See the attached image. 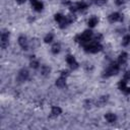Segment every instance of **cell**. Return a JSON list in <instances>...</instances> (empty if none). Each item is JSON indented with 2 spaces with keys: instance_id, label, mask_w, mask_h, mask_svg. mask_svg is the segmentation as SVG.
Wrapping results in <instances>:
<instances>
[{
  "instance_id": "obj_27",
  "label": "cell",
  "mask_w": 130,
  "mask_h": 130,
  "mask_svg": "<svg viewBox=\"0 0 130 130\" xmlns=\"http://www.w3.org/2000/svg\"><path fill=\"white\" fill-rule=\"evenodd\" d=\"M66 17H67V19H68V22H69V23L73 22V21L76 19V17H75L74 15H68V16H66Z\"/></svg>"
},
{
  "instance_id": "obj_30",
  "label": "cell",
  "mask_w": 130,
  "mask_h": 130,
  "mask_svg": "<svg viewBox=\"0 0 130 130\" xmlns=\"http://www.w3.org/2000/svg\"><path fill=\"white\" fill-rule=\"evenodd\" d=\"M124 2H125V0H115V3H116L118 6H120V5L124 4Z\"/></svg>"
},
{
  "instance_id": "obj_4",
  "label": "cell",
  "mask_w": 130,
  "mask_h": 130,
  "mask_svg": "<svg viewBox=\"0 0 130 130\" xmlns=\"http://www.w3.org/2000/svg\"><path fill=\"white\" fill-rule=\"evenodd\" d=\"M8 43H9V31L3 29L1 32V48L2 49L7 48Z\"/></svg>"
},
{
  "instance_id": "obj_35",
  "label": "cell",
  "mask_w": 130,
  "mask_h": 130,
  "mask_svg": "<svg viewBox=\"0 0 130 130\" xmlns=\"http://www.w3.org/2000/svg\"><path fill=\"white\" fill-rule=\"evenodd\" d=\"M31 1H35V0H31Z\"/></svg>"
},
{
  "instance_id": "obj_16",
  "label": "cell",
  "mask_w": 130,
  "mask_h": 130,
  "mask_svg": "<svg viewBox=\"0 0 130 130\" xmlns=\"http://www.w3.org/2000/svg\"><path fill=\"white\" fill-rule=\"evenodd\" d=\"M50 72H51V68H50L49 66L44 65V66L42 67V69H41V73H42L43 76H48V75L50 74Z\"/></svg>"
},
{
  "instance_id": "obj_26",
  "label": "cell",
  "mask_w": 130,
  "mask_h": 130,
  "mask_svg": "<svg viewBox=\"0 0 130 130\" xmlns=\"http://www.w3.org/2000/svg\"><path fill=\"white\" fill-rule=\"evenodd\" d=\"M102 39H103V36L102 35H100V34H98V35H95L94 37H93V41L94 42H100V41H102Z\"/></svg>"
},
{
  "instance_id": "obj_11",
  "label": "cell",
  "mask_w": 130,
  "mask_h": 130,
  "mask_svg": "<svg viewBox=\"0 0 130 130\" xmlns=\"http://www.w3.org/2000/svg\"><path fill=\"white\" fill-rule=\"evenodd\" d=\"M127 59H128L127 53L122 52V53L119 55V57H118V63H119V64H125L126 61H127Z\"/></svg>"
},
{
  "instance_id": "obj_9",
  "label": "cell",
  "mask_w": 130,
  "mask_h": 130,
  "mask_svg": "<svg viewBox=\"0 0 130 130\" xmlns=\"http://www.w3.org/2000/svg\"><path fill=\"white\" fill-rule=\"evenodd\" d=\"M118 86H119L120 90L123 91L124 93H129V92H130V88L127 87V85H126V81H125V80H121V81L119 82Z\"/></svg>"
},
{
  "instance_id": "obj_20",
  "label": "cell",
  "mask_w": 130,
  "mask_h": 130,
  "mask_svg": "<svg viewBox=\"0 0 130 130\" xmlns=\"http://www.w3.org/2000/svg\"><path fill=\"white\" fill-rule=\"evenodd\" d=\"M53 39H54V35L50 32V34H48V35L45 37L44 41H45V43H51V42L53 41Z\"/></svg>"
},
{
  "instance_id": "obj_15",
  "label": "cell",
  "mask_w": 130,
  "mask_h": 130,
  "mask_svg": "<svg viewBox=\"0 0 130 130\" xmlns=\"http://www.w3.org/2000/svg\"><path fill=\"white\" fill-rule=\"evenodd\" d=\"M56 85L58 86V87H65L66 86V80H65V78L64 77H60V78H58L57 80H56Z\"/></svg>"
},
{
  "instance_id": "obj_19",
  "label": "cell",
  "mask_w": 130,
  "mask_h": 130,
  "mask_svg": "<svg viewBox=\"0 0 130 130\" xmlns=\"http://www.w3.org/2000/svg\"><path fill=\"white\" fill-rule=\"evenodd\" d=\"M129 44H130V36H129V35H127V36H125V37L123 38L122 45H123L124 47H126V46H128Z\"/></svg>"
},
{
  "instance_id": "obj_31",
  "label": "cell",
  "mask_w": 130,
  "mask_h": 130,
  "mask_svg": "<svg viewBox=\"0 0 130 130\" xmlns=\"http://www.w3.org/2000/svg\"><path fill=\"white\" fill-rule=\"evenodd\" d=\"M105 2H106V0H95V3L99 4V5H102V4H104Z\"/></svg>"
},
{
  "instance_id": "obj_18",
  "label": "cell",
  "mask_w": 130,
  "mask_h": 130,
  "mask_svg": "<svg viewBox=\"0 0 130 130\" xmlns=\"http://www.w3.org/2000/svg\"><path fill=\"white\" fill-rule=\"evenodd\" d=\"M59 52H60V44L56 43V44H54V45L52 46V53H53V54H57V53H59Z\"/></svg>"
},
{
  "instance_id": "obj_33",
  "label": "cell",
  "mask_w": 130,
  "mask_h": 130,
  "mask_svg": "<svg viewBox=\"0 0 130 130\" xmlns=\"http://www.w3.org/2000/svg\"><path fill=\"white\" fill-rule=\"evenodd\" d=\"M16 1H17L18 3H23V2L25 1V0H16Z\"/></svg>"
},
{
  "instance_id": "obj_2",
  "label": "cell",
  "mask_w": 130,
  "mask_h": 130,
  "mask_svg": "<svg viewBox=\"0 0 130 130\" xmlns=\"http://www.w3.org/2000/svg\"><path fill=\"white\" fill-rule=\"evenodd\" d=\"M103 49L102 45L98 42H88L87 44L84 45V50L88 53H98Z\"/></svg>"
},
{
  "instance_id": "obj_34",
  "label": "cell",
  "mask_w": 130,
  "mask_h": 130,
  "mask_svg": "<svg viewBox=\"0 0 130 130\" xmlns=\"http://www.w3.org/2000/svg\"><path fill=\"white\" fill-rule=\"evenodd\" d=\"M129 30H130V26H129Z\"/></svg>"
},
{
  "instance_id": "obj_8",
  "label": "cell",
  "mask_w": 130,
  "mask_h": 130,
  "mask_svg": "<svg viewBox=\"0 0 130 130\" xmlns=\"http://www.w3.org/2000/svg\"><path fill=\"white\" fill-rule=\"evenodd\" d=\"M18 44H19V46H20L23 50H27L28 43H27V40H26L25 37H23V36L19 37V38H18Z\"/></svg>"
},
{
  "instance_id": "obj_32",
  "label": "cell",
  "mask_w": 130,
  "mask_h": 130,
  "mask_svg": "<svg viewBox=\"0 0 130 130\" xmlns=\"http://www.w3.org/2000/svg\"><path fill=\"white\" fill-rule=\"evenodd\" d=\"M62 3H63V4H65V5H70V3H71V2H70V0H63V1H62Z\"/></svg>"
},
{
  "instance_id": "obj_1",
  "label": "cell",
  "mask_w": 130,
  "mask_h": 130,
  "mask_svg": "<svg viewBox=\"0 0 130 130\" xmlns=\"http://www.w3.org/2000/svg\"><path fill=\"white\" fill-rule=\"evenodd\" d=\"M91 37H92V31L89 30V29H86V30H84L81 35L77 36V37L75 38V41L78 42V43H81V44L84 46L85 44H87V43L90 41V38H91Z\"/></svg>"
},
{
  "instance_id": "obj_14",
  "label": "cell",
  "mask_w": 130,
  "mask_h": 130,
  "mask_svg": "<svg viewBox=\"0 0 130 130\" xmlns=\"http://www.w3.org/2000/svg\"><path fill=\"white\" fill-rule=\"evenodd\" d=\"M98 22H99V19H98V17H95V16L90 17V18L88 19V21H87L89 27H93V26H95V25L98 24Z\"/></svg>"
},
{
  "instance_id": "obj_7",
  "label": "cell",
  "mask_w": 130,
  "mask_h": 130,
  "mask_svg": "<svg viewBox=\"0 0 130 130\" xmlns=\"http://www.w3.org/2000/svg\"><path fill=\"white\" fill-rule=\"evenodd\" d=\"M66 61H67V63L70 65V67H71L72 69L78 68V63L76 62L75 58H74L72 55H68V56L66 57Z\"/></svg>"
},
{
  "instance_id": "obj_12",
  "label": "cell",
  "mask_w": 130,
  "mask_h": 130,
  "mask_svg": "<svg viewBox=\"0 0 130 130\" xmlns=\"http://www.w3.org/2000/svg\"><path fill=\"white\" fill-rule=\"evenodd\" d=\"M105 118H106V120H107L109 123H114V122L117 120L116 115L113 114V113H108V114H106V115H105Z\"/></svg>"
},
{
  "instance_id": "obj_3",
  "label": "cell",
  "mask_w": 130,
  "mask_h": 130,
  "mask_svg": "<svg viewBox=\"0 0 130 130\" xmlns=\"http://www.w3.org/2000/svg\"><path fill=\"white\" fill-rule=\"evenodd\" d=\"M119 63H113L105 72H104V77H109L112 75H115L119 71Z\"/></svg>"
},
{
  "instance_id": "obj_21",
  "label": "cell",
  "mask_w": 130,
  "mask_h": 130,
  "mask_svg": "<svg viewBox=\"0 0 130 130\" xmlns=\"http://www.w3.org/2000/svg\"><path fill=\"white\" fill-rule=\"evenodd\" d=\"M83 106H84L85 109H90L91 106H92V101H90V100H86V101L84 102Z\"/></svg>"
},
{
  "instance_id": "obj_28",
  "label": "cell",
  "mask_w": 130,
  "mask_h": 130,
  "mask_svg": "<svg viewBox=\"0 0 130 130\" xmlns=\"http://www.w3.org/2000/svg\"><path fill=\"white\" fill-rule=\"evenodd\" d=\"M68 75H69V72H68L67 70H62V71H61V76H62V77L65 78V77H67Z\"/></svg>"
},
{
  "instance_id": "obj_5",
  "label": "cell",
  "mask_w": 130,
  "mask_h": 130,
  "mask_svg": "<svg viewBox=\"0 0 130 130\" xmlns=\"http://www.w3.org/2000/svg\"><path fill=\"white\" fill-rule=\"evenodd\" d=\"M108 19H109V21H110V22L122 21V20H123V15H121V14H120V13H118V12H114V13H112V14H110V15H109Z\"/></svg>"
},
{
  "instance_id": "obj_6",
  "label": "cell",
  "mask_w": 130,
  "mask_h": 130,
  "mask_svg": "<svg viewBox=\"0 0 130 130\" xmlns=\"http://www.w3.org/2000/svg\"><path fill=\"white\" fill-rule=\"evenodd\" d=\"M27 78H28V71H27L26 69H21V70L18 72L17 80H18L19 82H22V81H25Z\"/></svg>"
},
{
  "instance_id": "obj_25",
  "label": "cell",
  "mask_w": 130,
  "mask_h": 130,
  "mask_svg": "<svg viewBox=\"0 0 130 130\" xmlns=\"http://www.w3.org/2000/svg\"><path fill=\"white\" fill-rule=\"evenodd\" d=\"M30 67L34 68V69L38 68V67H39V61H37V60H32V61H30Z\"/></svg>"
},
{
  "instance_id": "obj_13",
  "label": "cell",
  "mask_w": 130,
  "mask_h": 130,
  "mask_svg": "<svg viewBox=\"0 0 130 130\" xmlns=\"http://www.w3.org/2000/svg\"><path fill=\"white\" fill-rule=\"evenodd\" d=\"M108 100H109V95H102V96L99 99V101L96 102V105H98L99 107H102V106H104V105L108 102Z\"/></svg>"
},
{
  "instance_id": "obj_23",
  "label": "cell",
  "mask_w": 130,
  "mask_h": 130,
  "mask_svg": "<svg viewBox=\"0 0 130 130\" xmlns=\"http://www.w3.org/2000/svg\"><path fill=\"white\" fill-rule=\"evenodd\" d=\"M77 10H79V8H78V3H74V4L70 5V11H71V12H75V11H77Z\"/></svg>"
},
{
  "instance_id": "obj_17",
  "label": "cell",
  "mask_w": 130,
  "mask_h": 130,
  "mask_svg": "<svg viewBox=\"0 0 130 130\" xmlns=\"http://www.w3.org/2000/svg\"><path fill=\"white\" fill-rule=\"evenodd\" d=\"M61 112H62V110H61V108H59V107H53L52 108V112H51V114H52V116H59L60 114H61Z\"/></svg>"
},
{
  "instance_id": "obj_29",
  "label": "cell",
  "mask_w": 130,
  "mask_h": 130,
  "mask_svg": "<svg viewBox=\"0 0 130 130\" xmlns=\"http://www.w3.org/2000/svg\"><path fill=\"white\" fill-rule=\"evenodd\" d=\"M124 80H130V71H127L124 74Z\"/></svg>"
},
{
  "instance_id": "obj_10",
  "label": "cell",
  "mask_w": 130,
  "mask_h": 130,
  "mask_svg": "<svg viewBox=\"0 0 130 130\" xmlns=\"http://www.w3.org/2000/svg\"><path fill=\"white\" fill-rule=\"evenodd\" d=\"M32 3V7L36 11H41L44 7V4L41 2V1H38V0H35V1H31Z\"/></svg>"
},
{
  "instance_id": "obj_22",
  "label": "cell",
  "mask_w": 130,
  "mask_h": 130,
  "mask_svg": "<svg viewBox=\"0 0 130 130\" xmlns=\"http://www.w3.org/2000/svg\"><path fill=\"white\" fill-rule=\"evenodd\" d=\"M78 8L79 10H83V9H86L87 8V4L85 2H78Z\"/></svg>"
},
{
  "instance_id": "obj_24",
  "label": "cell",
  "mask_w": 130,
  "mask_h": 130,
  "mask_svg": "<svg viewBox=\"0 0 130 130\" xmlns=\"http://www.w3.org/2000/svg\"><path fill=\"white\" fill-rule=\"evenodd\" d=\"M64 17H65V16H64V15H62L61 13H56V14H55V20H56V21H58V22H60Z\"/></svg>"
}]
</instances>
